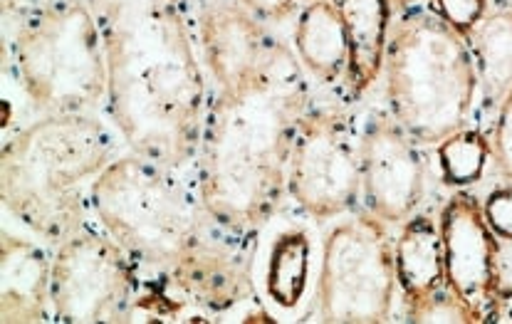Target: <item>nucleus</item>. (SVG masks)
I'll return each mask as SVG.
<instances>
[{"label": "nucleus", "mask_w": 512, "mask_h": 324, "mask_svg": "<svg viewBox=\"0 0 512 324\" xmlns=\"http://www.w3.org/2000/svg\"><path fill=\"white\" fill-rule=\"evenodd\" d=\"M399 5H406V3H414V0H396Z\"/></svg>", "instance_id": "nucleus-26"}, {"label": "nucleus", "mask_w": 512, "mask_h": 324, "mask_svg": "<svg viewBox=\"0 0 512 324\" xmlns=\"http://www.w3.org/2000/svg\"><path fill=\"white\" fill-rule=\"evenodd\" d=\"M287 193L320 221L352 211L362 193V161L344 117L305 114L292 141Z\"/></svg>", "instance_id": "nucleus-9"}, {"label": "nucleus", "mask_w": 512, "mask_h": 324, "mask_svg": "<svg viewBox=\"0 0 512 324\" xmlns=\"http://www.w3.org/2000/svg\"><path fill=\"white\" fill-rule=\"evenodd\" d=\"M490 151H493L495 169L512 186V90L498 107L495 132L493 139H490Z\"/></svg>", "instance_id": "nucleus-22"}, {"label": "nucleus", "mask_w": 512, "mask_h": 324, "mask_svg": "<svg viewBox=\"0 0 512 324\" xmlns=\"http://www.w3.org/2000/svg\"><path fill=\"white\" fill-rule=\"evenodd\" d=\"M473 57L485 107H500L512 90V10H493L463 38Z\"/></svg>", "instance_id": "nucleus-17"}, {"label": "nucleus", "mask_w": 512, "mask_h": 324, "mask_svg": "<svg viewBox=\"0 0 512 324\" xmlns=\"http://www.w3.org/2000/svg\"><path fill=\"white\" fill-rule=\"evenodd\" d=\"M391 117L419 144H441L466 129L478 92L468 43L433 10H409L386 45Z\"/></svg>", "instance_id": "nucleus-5"}, {"label": "nucleus", "mask_w": 512, "mask_h": 324, "mask_svg": "<svg viewBox=\"0 0 512 324\" xmlns=\"http://www.w3.org/2000/svg\"><path fill=\"white\" fill-rule=\"evenodd\" d=\"M107 57L109 114L129 151L169 169L198 154L206 80L188 23L191 0H87Z\"/></svg>", "instance_id": "nucleus-1"}, {"label": "nucleus", "mask_w": 512, "mask_h": 324, "mask_svg": "<svg viewBox=\"0 0 512 324\" xmlns=\"http://www.w3.org/2000/svg\"><path fill=\"white\" fill-rule=\"evenodd\" d=\"M409 322H483L448 285L406 305Z\"/></svg>", "instance_id": "nucleus-20"}, {"label": "nucleus", "mask_w": 512, "mask_h": 324, "mask_svg": "<svg viewBox=\"0 0 512 324\" xmlns=\"http://www.w3.org/2000/svg\"><path fill=\"white\" fill-rule=\"evenodd\" d=\"M446 285L461 297L483 322H498L500 312V260L498 235L485 221L475 196L458 191L441 211Z\"/></svg>", "instance_id": "nucleus-10"}, {"label": "nucleus", "mask_w": 512, "mask_h": 324, "mask_svg": "<svg viewBox=\"0 0 512 324\" xmlns=\"http://www.w3.org/2000/svg\"><path fill=\"white\" fill-rule=\"evenodd\" d=\"M307 107L310 87L282 43L240 85L213 94L198 144V198L223 231H253L280 206Z\"/></svg>", "instance_id": "nucleus-3"}, {"label": "nucleus", "mask_w": 512, "mask_h": 324, "mask_svg": "<svg viewBox=\"0 0 512 324\" xmlns=\"http://www.w3.org/2000/svg\"><path fill=\"white\" fill-rule=\"evenodd\" d=\"M495 10H512V0H490Z\"/></svg>", "instance_id": "nucleus-25"}, {"label": "nucleus", "mask_w": 512, "mask_h": 324, "mask_svg": "<svg viewBox=\"0 0 512 324\" xmlns=\"http://www.w3.org/2000/svg\"><path fill=\"white\" fill-rule=\"evenodd\" d=\"M260 20H282L292 13L295 0H243Z\"/></svg>", "instance_id": "nucleus-24"}, {"label": "nucleus", "mask_w": 512, "mask_h": 324, "mask_svg": "<svg viewBox=\"0 0 512 324\" xmlns=\"http://www.w3.org/2000/svg\"><path fill=\"white\" fill-rule=\"evenodd\" d=\"M139 268L107 231L82 226L57 243L52 315L57 322H129L139 305Z\"/></svg>", "instance_id": "nucleus-8"}, {"label": "nucleus", "mask_w": 512, "mask_h": 324, "mask_svg": "<svg viewBox=\"0 0 512 324\" xmlns=\"http://www.w3.org/2000/svg\"><path fill=\"white\" fill-rule=\"evenodd\" d=\"M295 50L300 65L317 80L334 82L347 75V33L332 0H312L302 8L295 28Z\"/></svg>", "instance_id": "nucleus-15"}, {"label": "nucleus", "mask_w": 512, "mask_h": 324, "mask_svg": "<svg viewBox=\"0 0 512 324\" xmlns=\"http://www.w3.org/2000/svg\"><path fill=\"white\" fill-rule=\"evenodd\" d=\"M117 159L114 134L92 114H45L5 141L0 193L5 211L50 243L87 226V181Z\"/></svg>", "instance_id": "nucleus-4"}, {"label": "nucleus", "mask_w": 512, "mask_h": 324, "mask_svg": "<svg viewBox=\"0 0 512 324\" xmlns=\"http://www.w3.org/2000/svg\"><path fill=\"white\" fill-rule=\"evenodd\" d=\"M203 62L218 90H231L253 75L278 40L243 0H193Z\"/></svg>", "instance_id": "nucleus-12"}, {"label": "nucleus", "mask_w": 512, "mask_h": 324, "mask_svg": "<svg viewBox=\"0 0 512 324\" xmlns=\"http://www.w3.org/2000/svg\"><path fill=\"white\" fill-rule=\"evenodd\" d=\"M20 85L45 114H90L107 97V57L92 5L47 0L13 35Z\"/></svg>", "instance_id": "nucleus-6"}, {"label": "nucleus", "mask_w": 512, "mask_h": 324, "mask_svg": "<svg viewBox=\"0 0 512 324\" xmlns=\"http://www.w3.org/2000/svg\"><path fill=\"white\" fill-rule=\"evenodd\" d=\"M174 171L137 154L117 156L92 181L90 203L99 226L137 268L156 275V290L184 305L226 312L248 297L250 275L216 235L223 228Z\"/></svg>", "instance_id": "nucleus-2"}, {"label": "nucleus", "mask_w": 512, "mask_h": 324, "mask_svg": "<svg viewBox=\"0 0 512 324\" xmlns=\"http://www.w3.org/2000/svg\"><path fill=\"white\" fill-rule=\"evenodd\" d=\"M52 307V258L33 240H0V322H45Z\"/></svg>", "instance_id": "nucleus-13"}, {"label": "nucleus", "mask_w": 512, "mask_h": 324, "mask_svg": "<svg viewBox=\"0 0 512 324\" xmlns=\"http://www.w3.org/2000/svg\"><path fill=\"white\" fill-rule=\"evenodd\" d=\"M312 243L310 235L300 228L282 231L270 245L268 260H265L263 285L265 295L280 310H295L310 287L312 270Z\"/></svg>", "instance_id": "nucleus-18"}, {"label": "nucleus", "mask_w": 512, "mask_h": 324, "mask_svg": "<svg viewBox=\"0 0 512 324\" xmlns=\"http://www.w3.org/2000/svg\"><path fill=\"white\" fill-rule=\"evenodd\" d=\"M490 0H431V10L451 25L461 38H466L470 30L488 15Z\"/></svg>", "instance_id": "nucleus-21"}, {"label": "nucleus", "mask_w": 512, "mask_h": 324, "mask_svg": "<svg viewBox=\"0 0 512 324\" xmlns=\"http://www.w3.org/2000/svg\"><path fill=\"white\" fill-rule=\"evenodd\" d=\"M490 156V139L473 129H461L438 144V166L448 186H470L483 179Z\"/></svg>", "instance_id": "nucleus-19"}, {"label": "nucleus", "mask_w": 512, "mask_h": 324, "mask_svg": "<svg viewBox=\"0 0 512 324\" xmlns=\"http://www.w3.org/2000/svg\"><path fill=\"white\" fill-rule=\"evenodd\" d=\"M416 144L394 117H374L359 141L364 203L386 226L404 223L421 203L426 171Z\"/></svg>", "instance_id": "nucleus-11"}, {"label": "nucleus", "mask_w": 512, "mask_h": 324, "mask_svg": "<svg viewBox=\"0 0 512 324\" xmlns=\"http://www.w3.org/2000/svg\"><path fill=\"white\" fill-rule=\"evenodd\" d=\"M386 223L367 216L349 218L327 233L317 280L322 322H386L394 307V245Z\"/></svg>", "instance_id": "nucleus-7"}, {"label": "nucleus", "mask_w": 512, "mask_h": 324, "mask_svg": "<svg viewBox=\"0 0 512 324\" xmlns=\"http://www.w3.org/2000/svg\"><path fill=\"white\" fill-rule=\"evenodd\" d=\"M483 213L488 226L498 238L512 240V186H500L488 193L483 203Z\"/></svg>", "instance_id": "nucleus-23"}, {"label": "nucleus", "mask_w": 512, "mask_h": 324, "mask_svg": "<svg viewBox=\"0 0 512 324\" xmlns=\"http://www.w3.org/2000/svg\"><path fill=\"white\" fill-rule=\"evenodd\" d=\"M394 263L406 305L443 287L446 260H443L441 228L428 216L406 218L394 245Z\"/></svg>", "instance_id": "nucleus-16"}, {"label": "nucleus", "mask_w": 512, "mask_h": 324, "mask_svg": "<svg viewBox=\"0 0 512 324\" xmlns=\"http://www.w3.org/2000/svg\"><path fill=\"white\" fill-rule=\"evenodd\" d=\"M347 33V82L354 97H362L379 77L389 45V0H332Z\"/></svg>", "instance_id": "nucleus-14"}]
</instances>
